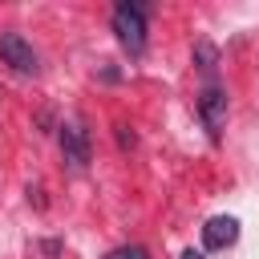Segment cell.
<instances>
[{
	"label": "cell",
	"instance_id": "obj_1",
	"mask_svg": "<svg viewBox=\"0 0 259 259\" xmlns=\"http://www.w3.org/2000/svg\"><path fill=\"white\" fill-rule=\"evenodd\" d=\"M146 12H150V4H138V0L113 4L109 24H113L117 45H121L130 57H142V53H146Z\"/></svg>",
	"mask_w": 259,
	"mask_h": 259
},
{
	"label": "cell",
	"instance_id": "obj_2",
	"mask_svg": "<svg viewBox=\"0 0 259 259\" xmlns=\"http://www.w3.org/2000/svg\"><path fill=\"white\" fill-rule=\"evenodd\" d=\"M0 61H4L16 77H36V73H40L36 49H32L20 32H0Z\"/></svg>",
	"mask_w": 259,
	"mask_h": 259
},
{
	"label": "cell",
	"instance_id": "obj_3",
	"mask_svg": "<svg viewBox=\"0 0 259 259\" xmlns=\"http://www.w3.org/2000/svg\"><path fill=\"white\" fill-rule=\"evenodd\" d=\"M227 109H231V101H227V89L223 85H202V93H198V117H202V125H206V134L219 142L223 138V125H227Z\"/></svg>",
	"mask_w": 259,
	"mask_h": 259
},
{
	"label": "cell",
	"instance_id": "obj_4",
	"mask_svg": "<svg viewBox=\"0 0 259 259\" xmlns=\"http://www.w3.org/2000/svg\"><path fill=\"white\" fill-rule=\"evenodd\" d=\"M61 154L73 170H85L89 158H93V146H89V130L81 121H65L61 125Z\"/></svg>",
	"mask_w": 259,
	"mask_h": 259
},
{
	"label": "cell",
	"instance_id": "obj_5",
	"mask_svg": "<svg viewBox=\"0 0 259 259\" xmlns=\"http://www.w3.org/2000/svg\"><path fill=\"white\" fill-rule=\"evenodd\" d=\"M235 239H239V219L235 214L206 219V227H202V247L206 251H227V247H235Z\"/></svg>",
	"mask_w": 259,
	"mask_h": 259
},
{
	"label": "cell",
	"instance_id": "obj_6",
	"mask_svg": "<svg viewBox=\"0 0 259 259\" xmlns=\"http://www.w3.org/2000/svg\"><path fill=\"white\" fill-rule=\"evenodd\" d=\"M194 65H198V73H214V65H219V53H214V45L210 40H198L194 45Z\"/></svg>",
	"mask_w": 259,
	"mask_h": 259
},
{
	"label": "cell",
	"instance_id": "obj_7",
	"mask_svg": "<svg viewBox=\"0 0 259 259\" xmlns=\"http://www.w3.org/2000/svg\"><path fill=\"white\" fill-rule=\"evenodd\" d=\"M105 259H150V251L142 243H125V247H113Z\"/></svg>",
	"mask_w": 259,
	"mask_h": 259
},
{
	"label": "cell",
	"instance_id": "obj_8",
	"mask_svg": "<svg viewBox=\"0 0 259 259\" xmlns=\"http://www.w3.org/2000/svg\"><path fill=\"white\" fill-rule=\"evenodd\" d=\"M182 259H206V255H202V251H194V247H190V251H182Z\"/></svg>",
	"mask_w": 259,
	"mask_h": 259
}]
</instances>
